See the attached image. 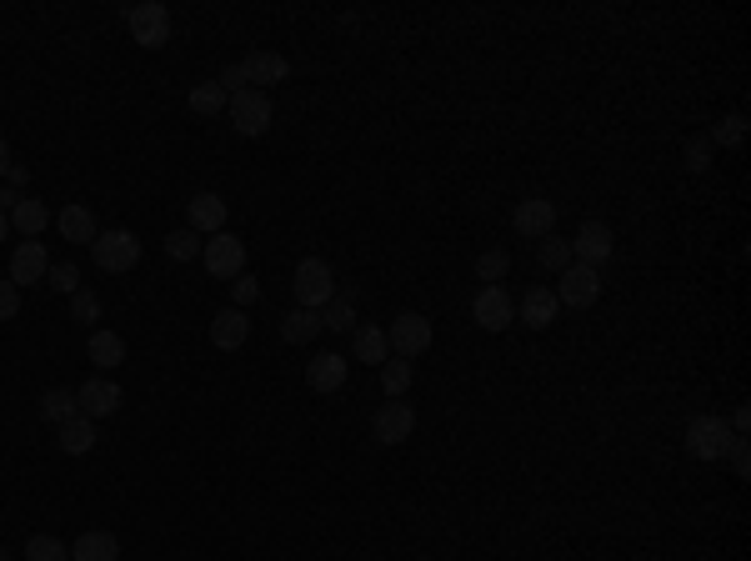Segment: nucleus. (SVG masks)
<instances>
[{
	"label": "nucleus",
	"instance_id": "f257e3e1",
	"mask_svg": "<svg viewBox=\"0 0 751 561\" xmlns=\"http://www.w3.org/2000/svg\"><path fill=\"white\" fill-rule=\"evenodd\" d=\"M291 286H296V306L321 311L326 301H336V271H331V262H321V256H306V262L296 266V276H291Z\"/></svg>",
	"mask_w": 751,
	"mask_h": 561
},
{
	"label": "nucleus",
	"instance_id": "f03ea898",
	"mask_svg": "<svg viewBox=\"0 0 751 561\" xmlns=\"http://www.w3.org/2000/svg\"><path fill=\"white\" fill-rule=\"evenodd\" d=\"M226 116H231L236 136H266L276 120V105L266 91H236L231 101H226Z\"/></svg>",
	"mask_w": 751,
	"mask_h": 561
},
{
	"label": "nucleus",
	"instance_id": "7ed1b4c3",
	"mask_svg": "<svg viewBox=\"0 0 751 561\" xmlns=\"http://www.w3.org/2000/svg\"><path fill=\"white\" fill-rule=\"evenodd\" d=\"M91 256H96V266L101 271H111V276H120V271H130V266L141 262V235L136 231H101L91 241Z\"/></svg>",
	"mask_w": 751,
	"mask_h": 561
},
{
	"label": "nucleus",
	"instance_id": "20e7f679",
	"mask_svg": "<svg viewBox=\"0 0 751 561\" xmlns=\"http://www.w3.org/2000/svg\"><path fill=\"white\" fill-rule=\"evenodd\" d=\"M126 26H130V40L145 46V51H156L170 40V11L161 0H141V5H130L126 11Z\"/></svg>",
	"mask_w": 751,
	"mask_h": 561
},
{
	"label": "nucleus",
	"instance_id": "39448f33",
	"mask_svg": "<svg viewBox=\"0 0 751 561\" xmlns=\"http://www.w3.org/2000/svg\"><path fill=\"white\" fill-rule=\"evenodd\" d=\"M201 262H206V271L216 276V281H236V276L246 271V241L231 231H220L206 241V251H201Z\"/></svg>",
	"mask_w": 751,
	"mask_h": 561
},
{
	"label": "nucleus",
	"instance_id": "423d86ee",
	"mask_svg": "<svg viewBox=\"0 0 751 561\" xmlns=\"http://www.w3.org/2000/svg\"><path fill=\"white\" fill-rule=\"evenodd\" d=\"M731 442H737V436H731V426H726L722 417H691V426H687V451H691L697 461H722Z\"/></svg>",
	"mask_w": 751,
	"mask_h": 561
},
{
	"label": "nucleus",
	"instance_id": "0eeeda50",
	"mask_svg": "<svg viewBox=\"0 0 751 561\" xmlns=\"http://www.w3.org/2000/svg\"><path fill=\"white\" fill-rule=\"evenodd\" d=\"M386 346L396 356H406V361H411V356H421V352H431V321L421 311H402L386 327Z\"/></svg>",
	"mask_w": 751,
	"mask_h": 561
},
{
	"label": "nucleus",
	"instance_id": "6e6552de",
	"mask_svg": "<svg viewBox=\"0 0 751 561\" xmlns=\"http://www.w3.org/2000/svg\"><path fill=\"white\" fill-rule=\"evenodd\" d=\"M611 251H616V235H611V226L607 221H586L582 231H576V241H571V262L601 271V266L611 262Z\"/></svg>",
	"mask_w": 751,
	"mask_h": 561
},
{
	"label": "nucleus",
	"instance_id": "1a4fd4ad",
	"mask_svg": "<svg viewBox=\"0 0 751 561\" xmlns=\"http://www.w3.org/2000/svg\"><path fill=\"white\" fill-rule=\"evenodd\" d=\"M596 296H601V271H591V266H576V262H571L567 271H561L557 301L567 306V311H586V306H596Z\"/></svg>",
	"mask_w": 751,
	"mask_h": 561
},
{
	"label": "nucleus",
	"instance_id": "9d476101",
	"mask_svg": "<svg viewBox=\"0 0 751 561\" xmlns=\"http://www.w3.org/2000/svg\"><path fill=\"white\" fill-rule=\"evenodd\" d=\"M471 316H476L481 331H506L517 321V301H511L506 286H481L476 301H471Z\"/></svg>",
	"mask_w": 751,
	"mask_h": 561
},
{
	"label": "nucleus",
	"instance_id": "9b49d317",
	"mask_svg": "<svg viewBox=\"0 0 751 561\" xmlns=\"http://www.w3.org/2000/svg\"><path fill=\"white\" fill-rule=\"evenodd\" d=\"M51 276V256H46V241H21L11 251V281L15 286H40Z\"/></svg>",
	"mask_w": 751,
	"mask_h": 561
},
{
	"label": "nucleus",
	"instance_id": "f8f14e48",
	"mask_svg": "<svg viewBox=\"0 0 751 561\" xmlns=\"http://www.w3.org/2000/svg\"><path fill=\"white\" fill-rule=\"evenodd\" d=\"M371 431H376V442H381V446H402V442H411V431H416V411H411L406 401H386L381 411H376Z\"/></svg>",
	"mask_w": 751,
	"mask_h": 561
},
{
	"label": "nucleus",
	"instance_id": "ddd939ff",
	"mask_svg": "<svg viewBox=\"0 0 751 561\" xmlns=\"http://www.w3.org/2000/svg\"><path fill=\"white\" fill-rule=\"evenodd\" d=\"M76 401H80V417H91V421L116 417L120 411V386L116 381H105V377H91V381H80Z\"/></svg>",
	"mask_w": 751,
	"mask_h": 561
},
{
	"label": "nucleus",
	"instance_id": "4468645a",
	"mask_svg": "<svg viewBox=\"0 0 751 561\" xmlns=\"http://www.w3.org/2000/svg\"><path fill=\"white\" fill-rule=\"evenodd\" d=\"M511 226H517L526 241H542V235H551V226H557V201L546 196H526L517 206V216H511Z\"/></svg>",
	"mask_w": 751,
	"mask_h": 561
},
{
	"label": "nucleus",
	"instance_id": "2eb2a0df",
	"mask_svg": "<svg viewBox=\"0 0 751 561\" xmlns=\"http://www.w3.org/2000/svg\"><path fill=\"white\" fill-rule=\"evenodd\" d=\"M241 71H246L251 91H266V86H281V80L291 76V61H285L281 51H251L246 61H241Z\"/></svg>",
	"mask_w": 751,
	"mask_h": 561
},
{
	"label": "nucleus",
	"instance_id": "dca6fc26",
	"mask_svg": "<svg viewBox=\"0 0 751 561\" xmlns=\"http://www.w3.org/2000/svg\"><path fill=\"white\" fill-rule=\"evenodd\" d=\"M346 377H351V366H346V356H336V352H321L316 361H306V386H311V392H321V396L341 392V386H346Z\"/></svg>",
	"mask_w": 751,
	"mask_h": 561
},
{
	"label": "nucleus",
	"instance_id": "f3484780",
	"mask_svg": "<svg viewBox=\"0 0 751 561\" xmlns=\"http://www.w3.org/2000/svg\"><path fill=\"white\" fill-rule=\"evenodd\" d=\"M517 316H521V327L546 331V327H551V321H557V316H561V301H557V291H551V286H532V291H526V296H521Z\"/></svg>",
	"mask_w": 751,
	"mask_h": 561
},
{
	"label": "nucleus",
	"instance_id": "a211bd4d",
	"mask_svg": "<svg viewBox=\"0 0 751 561\" xmlns=\"http://www.w3.org/2000/svg\"><path fill=\"white\" fill-rule=\"evenodd\" d=\"M211 341H216L220 352H241L251 341V316L236 311V306H226V311L211 316Z\"/></svg>",
	"mask_w": 751,
	"mask_h": 561
},
{
	"label": "nucleus",
	"instance_id": "6ab92c4d",
	"mask_svg": "<svg viewBox=\"0 0 751 561\" xmlns=\"http://www.w3.org/2000/svg\"><path fill=\"white\" fill-rule=\"evenodd\" d=\"M186 216H191V231L195 235H220L226 231V201L216 196V191H201V196H191V206H186Z\"/></svg>",
	"mask_w": 751,
	"mask_h": 561
},
{
	"label": "nucleus",
	"instance_id": "aec40b11",
	"mask_svg": "<svg viewBox=\"0 0 751 561\" xmlns=\"http://www.w3.org/2000/svg\"><path fill=\"white\" fill-rule=\"evenodd\" d=\"M55 442H61L65 457H91L101 436H96V421L91 417H71L65 426H55Z\"/></svg>",
	"mask_w": 751,
	"mask_h": 561
},
{
	"label": "nucleus",
	"instance_id": "412c9836",
	"mask_svg": "<svg viewBox=\"0 0 751 561\" xmlns=\"http://www.w3.org/2000/svg\"><path fill=\"white\" fill-rule=\"evenodd\" d=\"M55 226H61V235L65 241H76V246H91L96 235V216L86 206H80V201H71V206H61V216H55Z\"/></svg>",
	"mask_w": 751,
	"mask_h": 561
},
{
	"label": "nucleus",
	"instance_id": "4be33fe9",
	"mask_svg": "<svg viewBox=\"0 0 751 561\" xmlns=\"http://www.w3.org/2000/svg\"><path fill=\"white\" fill-rule=\"evenodd\" d=\"M11 226L26 235V241H40V231L51 226V211H46V201L21 196V201H15V211H11Z\"/></svg>",
	"mask_w": 751,
	"mask_h": 561
},
{
	"label": "nucleus",
	"instance_id": "5701e85b",
	"mask_svg": "<svg viewBox=\"0 0 751 561\" xmlns=\"http://www.w3.org/2000/svg\"><path fill=\"white\" fill-rule=\"evenodd\" d=\"M71 561H120V541L111 532H80Z\"/></svg>",
	"mask_w": 751,
	"mask_h": 561
},
{
	"label": "nucleus",
	"instance_id": "b1692460",
	"mask_svg": "<svg viewBox=\"0 0 751 561\" xmlns=\"http://www.w3.org/2000/svg\"><path fill=\"white\" fill-rule=\"evenodd\" d=\"M86 352H91V361L101 366V371H116V366L126 361V341H120V331L96 327L91 341H86Z\"/></svg>",
	"mask_w": 751,
	"mask_h": 561
},
{
	"label": "nucleus",
	"instance_id": "393cba45",
	"mask_svg": "<svg viewBox=\"0 0 751 561\" xmlns=\"http://www.w3.org/2000/svg\"><path fill=\"white\" fill-rule=\"evenodd\" d=\"M321 336V311H306V306H296V311L281 316V341H291V346H306V341Z\"/></svg>",
	"mask_w": 751,
	"mask_h": 561
},
{
	"label": "nucleus",
	"instance_id": "a878e982",
	"mask_svg": "<svg viewBox=\"0 0 751 561\" xmlns=\"http://www.w3.org/2000/svg\"><path fill=\"white\" fill-rule=\"evenodd\" d=\"M411 381H416V366L406 361V356H386V361H381V392H386L391 401H402V396L411 392Z\"/></svg>",
	"mask_w": 751,
	"mask_h": 561
},
{
	"label": "nucleus",
	"instance_id": "bb28decb",
	"mask_svg": "<svg viewBox=\"0 0 751 561\" xmlns=\"http://www.w3.org/2000/svg\"><path fill=\"white\" fill-rule=\"evenodd\" d=\"M40 417L51 421V426H65L71 417H80V401L71 386H51V392L40 396Z\"/></svg>",
	"mask_w": 751,
	"mask_h": 561
},
{
	"label": "nucleus",
	"instance_id": "cd10ccee",
	"mask_svg": "<svg viewBox=\"0 0 751 561\" xmlns=\"http://www.w3.org/2000/svg\"><path fill=\"white\" fill-rule=\"evenodd\" d=\"M536 262H542V271H567L571 266V241H561L557 231L551 235H542V241H536Z\"/></svg>",
	"mask_w": 751,
	"mask_h": 561
},
{
	"label": "nucleus",
	"instance_id": "c85d7f7f",
	"mask_svg": "<svg viewBox=\"0 0 751 561\" xmlns=\"http://www.w3.org/2000/svg\"><path fill=\"white\" fill-rule=\"evenodd\" d=\"M391 356V346H386V331L381 327H361L356 331V361H366V366H381Z\"/></svg>",
	"mask_w": 751,
	"mask_h": 561
},
{
	"label": "nucleus",
	"instance_id": "c756f323",
	"mask_svg": "<svg viewBox=\"0 0 751 561\" xmlns=\"http://www.w3.org/2000/svg\"><path fill=\"white\" fill-rule=\"evenodd\" d=\"M506 271H511V251L506 246H492L476 256V281H486V286H501Z\"/></svg>",
	"mask_w": 751,
	"mask_h": 561
},
{
	"label": "nucleus",
	"instance_id": "7c9ffc66",
	"mask_svg": "<svg viewBox=\"0 0 751 561\" xmlns=\"http://www.w3.org/2000/svg\"><path fill=\"white\" fill-rule=\"evenodd\" d=\"M707 141L712 145H722V151H737L741 141H747V116H741V111H731V116H722L712 126V136H707Z\"/></svg>",
	"mask_w": 751,
	"mask_h": 561
},
{
	"label": "nucleus",
	"instance_id": "2f4dec72",
	"mask_svg": "<svg viewBox=\"0 0 751 561\" xmlns=\"http://www.w3.org/2000/svg\"><path fill=\"white\" fill-rule=\"evenodd\" d=\"M26 561H71V547H65L61 536H51V532H36L26 541Z\"/></svg>",
	"mask_w": 751,
	"mask_h": 561
},
{
	"label": "nucleus",
	"instance_id": "473e14b6",
	"mask_svg": "<svg viewBox=\"0 0 751 561\" xmlns=\"http://www.w3.org/2000/svg\"><path fill=\"white\" fill-rule=\"evenodd\" d=\"M226 101H231V95L220 91L216 80H201V86L191 91V111H195V116H220V111H226Z\"/></svg>",
	"mask_w": 751,
	"mask_h": 561
},
{
	"label": "nucleus",
	"instance_id": "72a5a7b5",
	"mask_svg": "<svg viewBox=\"0 0 751 561\" xmlns=\"http://www.w3.org/2000/svg\"><path fill=\"white\" fill-rule=\"evenodd\" d=\"M201 251H206V241H201V235H195L191 226H186V231H170V235H166V256H170V262H195Z\"/></svg>",
	"mask_w": 751,
	"mask_h": 561
},
{
	"label": "nucleus",
	"instance_id": "f704fd0d",
	"mask_svg": "<svg viewBox=\"0 0 751 561\" xmlns=\"http://www.w3.org/2000/svg\"><path fill=\"white\" fill-rule=\"evenodd\" d=\"M321 327L326 331H351L356 327V306H351V296H336L321 306Z\"/></svg>",
	"mask_w": 751,
	"mask_h": 561
},
{
	"label": "nucleus",
	"instance_id": "c9c22d12",
	"mask_svg": "<svg viewBox=\"0 0 751 561\" xmlns=\"http://www.w3.org/2000/svg\"><path fill=\"white\" fill-rule=\"evenodd\" d=\"M71 321H80V327H96V321H101V296L80 286L76 296H71Z\"/></svg>",
	"mask_w": 751,
	"mask_h": 561
},
{
	"label": "nucleus",
	"instance_id": "e433bc0d",
	"mask_svg": "<svg viewBox=\"0 0 751 561\" xmlns=\"http://www.w3.org/2000/svg\"><path fill=\"white\" fill-rule=\"evenodd\" d=\"M256 301H260V281H256V276L241 271V276L231 281V306H236V311H251Z\"/></svg>",
	"mask_w": 751,
	"mask_h": 561
},
{
	"label": "nucleus",
	"instance_id": "4c0bfd02",
	"mask_svg": "<svg viewBox=\"0 0 751 561\" xmlns=\"http://www.w3.org/2000/svg\"><path fill=\"white\" fill-rule=\"evenodd\" d=\"M46 281H51L55 291H61V296H76L80 291V271L71 262H61V266H51V276H46Z\"/></svg>",
	"mask_w": 751,
	"mask_h": 561
},
{
	"label": "nucleus",
	"instance_id": "58836bf2",
	"mask_svg": "<svg viewBox=\"0 0 751 561\" xmlns=\"http://www.w3.org/2000/svg\"><path fill=\"white\" fill-rule=\"evenodd\" d=\"M707 166H712V141H707V136H691L687 141V170H697L701 176Z\"/></svg>",
	"mask_w": 751,
	"mask_h": 561
},
{
	"label": "nucleus",
	"instance_id": "ea45409f",
	"mask_svg": "<svg viewBox=\"0 0 751 561\" xmlns=\"http://www.w3.org/2000/svg\"><path fill=\"white\" fill-rule=\"evenodd\" d=\"M15 316H21V286L5 276L0 281V321H15Z\"/></svg>",
	"mask_w": 751,
	"mask_h": 561
},
{
	"label": "nucleus",
	"instance_id": "a19ab883",
	"mask_svg": "<svg viewBox=\"0 0 751 561\" xmlns=\"http://www.w3.org/2000/svg\"><path fill=\"white\" fill-rule=\"evenodd\" d=\"M726 461H731V471H737L741 482L751 476V451H747V436H737V442L726 446Z\"/></svg>",
	"mask_w": 751,
	"mask_h": 561
},
{
	"label": "nucleus",
	"instance_id": "79ce46f5",
	"mask_svg": "<svg viewBox=\"0 0 751 561\" xmlns=\"http://www.w3.org/2000/svg\"><path fill=\"white\" fill-rule=\"evenodd\" d=\"M216 86H220V91H226V95H236V91H251V86H246V71H241V61H236V66H226V71H220V76H216Z\"/></svg>",
	"mask_w": 751,
	"mask_h": 561
},
{
	"label": "nucleus",
	"instance_id": "37998d69",
	"mask_svg": "<svg viewBox=\"0 0 751 561\" xmlns=\"http://www.w3.org/2000/svg\"><path fill=\"white\" fill-rule=\"evenodd\" d=\"M726 426H731V436H747V426H751V411H747V406H737V411H731V421H726Z\"/></svg>",
	"mask_w": 751,
	"mask_h": 561
},
{
	"label": "nucleus",
	"instance_id": "c03bdc74",
	"mask_svg": "<svg viewBox=\"0 0 751 561\" xmlns=\"http://www.w3.org/2000/svg\"><path fill=\"white\" fill-rule=\"evenodd\" d=\"M26 181H30V176H26V170H21V166H11V170H5V186H11V191H26Z\"/></svg>",
	"mask_w": 751,
	"mask_h": 561
},
{
	"label": "nucleus",
	"instance_id": "a18cd8bd",
	"mask_svg": "<svg viewBox=\"0 0 751 561\" xmlns=\"http://www.w3.org/2000/svg\"><path fill=\"white\" fill-rule=\"evenodd\" d=\"M11 166H15V161H11V145L0 141V176H5V170H11Z\"/></svg>",
	"mask_w": 751,
	"mask_h": 561
},
{
	"label": "nucleus",
	"instance_id": "49530a36",
	"mask_svg": "<svg viewBox=\"0 0 751 561\" xmlns=\"http://www.w3.org/2000/svg\"><path fill=\"white\" fill-rule=\"evenodd\" d=\"M5 235H11V216H5V211H0V241H5Z\"/></svg>",
	"mask_w": 751,
	"mask_h": 561
},
{
	"label": "nucleus",
	"instance_id": "de8ad7c7",
	"mask_svg": "<svg viewBox=\"0 0 751 561\" xmlns=\"http://www.w3.org/2000/svg\"><path fill=\"white\" fill-rule=\"evenodd\" d=\"M0 561H15V557H11V551H5V547H0Z\"/></svg>",
	"mask_w": 751,
	"mask_h": 561
}]
</instances>
